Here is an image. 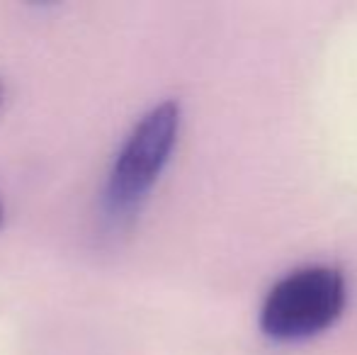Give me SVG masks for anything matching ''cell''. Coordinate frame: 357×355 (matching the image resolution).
Returning <instances> with one entry per match:
<instances>
[{"label":"cell","mask_w":357,"mask_h":355,"mask_svg":"<svg viewBox=\"0 0 357 355\" xmlns=\"http://www.w3.org/2000/svg\"><path fill=\"white\" fill-rule=\"evenodd\" d=\"M180 105L173 100L155 105L144 114L124 139L105 185V207L112 219H127L146 199L170 153L178 144Z\"/></svg>","instance_id":"obj_2"},{"label":"cell","mask_w":357,"mask_h":355,"mask_svg":"<svg viewBox=\"0 0 357 355\" xmlns=\"http://www.w3.org/2000/svg\"><path fill=\"white\" fill-rule=\"evenodd\" d=\"M348 282L338 268L306 266L273 285L260 309V328L273 341L314 338L340 319Z\"/></svg>","instance_id":"obj_1"},{"label":"cell","mask_w":357,"mask_h":355,"mask_svg":"<svg viewBox=\"0 0 357 355\" xmlns=\"http://www.w3.org/2000/svg\"><path fill=\"white\" fill-rule=\"evenodd\" d=\"M3 95H5V88H3V83H0V105H3Z\"/></svg>","instance_id":"obj_3"},{"label":"cell","mask_w":357,"mask_h":355,"mask_svg":"<svg viewBox=\"0 0 357 355\" xmlns=\"http://www.w3.org/2000/svg\"><path fill=\"white\" fill-rule=\"evenodd\" d=\"M0 219H3V212H0Z\"/></svg>","instance_id":"obj_4"}]
</instances>
